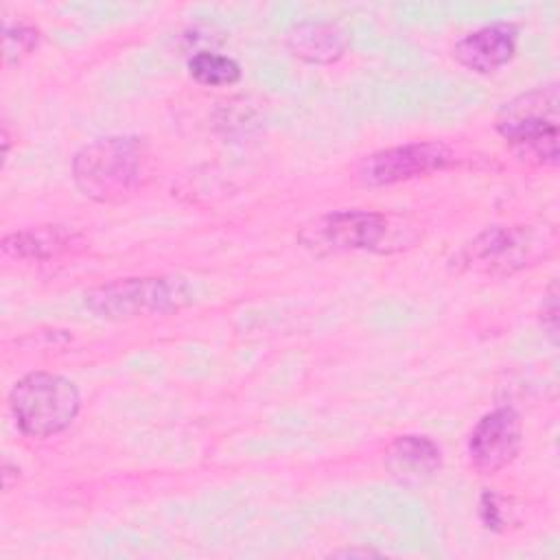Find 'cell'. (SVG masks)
Segmentation results:
<instances>
[{"mask_svg": "<svg viewBox=\"0 0 560 560\" xmlns=\"http://www.w3.org/2000/svg\"><path fill=\"white\" fill-rule=\"evenodd\" d=\"M79 190L94 201H125L149 177V153L140 138H101L85 144L72 160Z\"/></svg>", "mask_w": 560, "mask_h": 560, "instance_id": "1", "label": "cell"}, {"mask_svg": "<svg viewBox=\"0 0 560 560\" xmlns=\"http://www.w3.org/2000/svg\"><path fill=\"white\" fill-rule=\"evenodd\" d=\"M558 122V85L549 83L505 103L497 116V131L518 160L556 166L560 158Z\"/></svg>", "mask_w": 560, "mask_h": 560, "instance_id": "2", "label": "cell"}, {"mask_svg": "<svg viewBox=\"0 0 560 560\" xmlns=\"http://www.w3.org/2000/svg\"><path fill=\"white\" fill-rule=\"evenodd\" d=\"M9 405L24 435L50 438L74 422L81 396L77 385L59 374L31 372L13 385Z\"/></svg>", "mask_w": 560, "mask_h": 560, "instance_id": "3", "label": "cell"}, {"mask_svg": "<svg viewBox=\"0 0 560 560\" xmlns=\"http://www.w3.org/2000/svg\"><path fill=\"white\" fill-rule=\"evenodd\" d=\"M190 302V289L182 278H122L92 289L85 304L103 319H131L140 315H166Z\"/></svg>", "mask_w": 560, "mask_h": 560, "instance_id": "4", "label": "cell"}, {"mask_svg": "<svg viewBox=\"0 0 560 560\" xmlns=\"http://www.w3.org/2000/svg\"><path fill=\"white\" fill-rule=\"evenodd\" d=\"M551 247V238L527 225H494L475 236L457 254V265L472 273L508 276L534 265Z\"/></svg>", "mask_w": 560, "mask_h": 560, "instance_id": "5", "label": "cell"}, {"mask_svg": "<svg viewBox=\"0 0 560 560\" xmlns=\"http://www.w3.org/2000/svg\"><path fill=\"white\" fill-rule=\"evenodd\" d=\"M402 230H409V228L394 223L392 217H385L381 212L341 210V212L322 217L304 234H313V238H306L311 245L315 243L337 252L359 249V252L387 254V252L402 249L405 247L402 243H409L400 238Z\"/></svg>", "mask_w": 560, "mask_h": 560, "instance_id": "6", "label": "cell"}, {"mask_svg": "<svg viewBox=\"0 0 560 560\" xmlns=\"http://www.w3.org/2000/svg\"><path fill=\"white\" fill-rule=\"evenodd\" d=\"M453 164V153L442 142H409L365 155L357 177L365 186H389L444 171Z\"/></svg>", "mask_w": 560, "mask_h": 560, "instance_id": "7", "label": "cell"}, {"mask_svg": "<svg viewBox=\"0 0 560 560\" xmlns=\"http://www.w3.org/2000/svg\"><path fill=\"white\" fill-rule=\"evenodd\" d=\"M521 448V420L510 407L486 413L472 429L468 453L472 464L483 472L505 468Z\"/></svg>", "mask_w": 560, "mask_h": 560, "instance_id": "8", "label": "cell"}, {"mask_svg": "<svg viewBox=\"0 0 560 560\" xmlns=\"http://www.w3.org/2000/svg\"><path fill=\"white\" fill-rule=\"evenodd\" d=\"M516 28L512 24H488L466 33L453 48L455 59L472 72H494L516 52Z\"/></svg>", "mask_w": 560, "mask_h": 560, "instance_id": "9", "label": "cell"}, {"mask_svg": "<svg viewBox=\"0 0 560 560\" xmlns=\"http://www.w3.org/2000/svg\"><path fill=\"white\" fill-rule=\"evenodd\" d=\"M287 46L308 63H332L346 55L350 37L332 22H300L287 33Z\"/></svg>", "mask_w": 560, "mask_h": 560, "instance_id": "10", "label": "cell"}, {"mask_svg": "<svg viewBox=\"0 0 560 560\" xmlns=\"http://www.w3.org/2000/svg\"><path fill=\"white\" fill-rule=\"evenodd\" d=\"M440 464V446L424 435H400L385 455L387 470L405 483L431 477Z\"/></svg>", "mask_w": 560, "mask_h": 560, "instance_id": "11", "label": "cell"}, {"mask_svg": "<svg viewBox=\"0 0 560 560\" xmlns=\"http://www.w3.org/2000/svg\"><path fill=\"white\" fill-rule=\"evenodd\" d=\"M74 245V234L59 228H33L7 234L2 241V254L15 260H48Z\"/></svg>", "mask_w": 560, "mask_h": 560, "instance_id": "12", "label": "cell"}, {"mask_svg": "<svg viewBox=\"0 0 560 560\" xmlns=\"http://www.w3.org/2000/svg\"><path fill=\"white\" fill-rule=\"evenodd\" d=\"M188 74L201 85L221 88L241 79V66L232 57L201 50L188 59Z\"/></svg>", "mask_w": 560, "mask_h": 560, "instance_id": "13", "label": "cell"}, {"mask_svg": "<svg viewBox=\"0 0 560 560\" xmlns=\"http://www.w3.org/2000/svg\"><path fill=\"white\" fill-rule=\"evenodd\" d=\"M39 42V33L33 26L18 24V26H7L4 28V59L9 63L20 61L26 57Z\"/></svg>", "mask_w": 560, "mask_h": 560, "instance_id": "14", "label": "cell"}, {"mask_svg": "<svg viewBox=\"0 0 560 560\" xmlns=\"http://www.w3.org/2000/svg\"><path fill=\"white\" fill-rule=\"evenodd\" d=\"M542 328L551 337V341L558 339V295L556 287H551V293L547 295V302L542 304Z\"/></svg>", "mask_w": 560, "mask_h": 560, "instance_id": "15", "label": "cell"}, {"mask_svg": "<svg viewBox=\"0 0 560 560\" xmlns=\"http://www.w3.org/2000/svg\"><path fill=\"white\" fill-rule=\"evenodd\" d=\"M332 556H337V558H370V556H378V553H376V551H372V549H368V547H363V549L352 547V549H339V551H332Z\"/></svg>", "mask_w": 560, "mask_h": 560, "instance_id": "16", "label": "cell"}]
</instances>
